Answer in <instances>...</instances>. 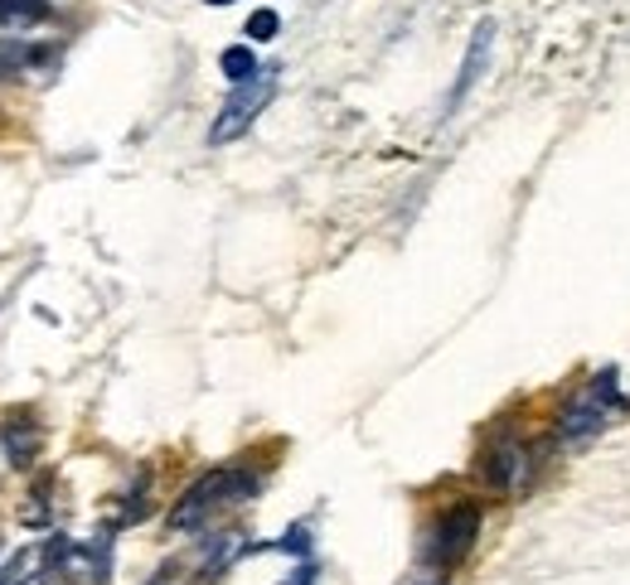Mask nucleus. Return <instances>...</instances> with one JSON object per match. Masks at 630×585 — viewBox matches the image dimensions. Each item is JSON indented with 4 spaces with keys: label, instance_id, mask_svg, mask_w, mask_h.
I'll list each match as a JSON object with an SVG mask.
<instances>
[{
    "label": "nucleus",
    "instance_id": "obj_10",
    "mask_svg": "<svg viewBox=\"0 0 630 585\" xmlns=\"http://www.w3.org/2000/svg\"><path fill=\"white\" fill-rule=\"evenodd\" d=\"M276 30H282V20H276V10H258V15H248V40H252V44L276 40Z\"/></svg>",
    "mask_w": 630,
    "mask_h": 585
},
{
    "label": "nucleus",
    "instance_id": "obj_4",
    "mask_svg": "<svg viewBox=\"0 0 630 585\" xmlns=\"http://www.w3.org/2000/svg\"><path fill=\"white\" fill-rule=\"evenodd\" d=\"M476 538H480V508L476 504H456L452 514L436 522L427 556H432V562H460V556L476 547Z\"/></svg>",
    "mask_w": 630,
    "mask_h": 585
},
{
    "label": "nucleus",
    "instance_id": "obj_13",
    "mask_svg": "<svg viewBox=\"0 0 630 585\" xmlns=\"http://www.w3.org/2000/svg\"><path fill=\"white\" fill-rule=\"evenodd\" d=\"M204 5H233V0H204Z\"/></svg>",
    "mask_w": 630,
    "mask_h": 585
},
{
    "label": "nucleus",
    "instance_id": "obj_15",
    "mask_svg": "<svg viewBox=\"0 0 630 585\" xmlns=\"http://www.w3.org/2000/svg\"><path fill=\"white\" fill-rule=\"evenodd\" d=\"M412 585H432V581H412Z\"/></svg>",
    "mask_w": 630,
    "mask_h": 585
},
{
    "label": "nucleus",
    "instance_id": "obj_16",
    "mask_svg": "<svg viewBox=\"0 0 630 585\" xmlns=\"http://www.w3.org/2000/svg\"><path fill=\"white\" fill-rule=\"evenodd\" d=\"M151 585H165V581H151Z\"/></svg>",
    "mask_w": 630,
    "mask_h": 585
},
{
    "label": "nucleus",
    "instance_id": "obj_6",
    "mask_svg": "<svg viewBox=\"0 0 630 585\" xmlns=\"http://www.w3.org/2000/svg\"><path fill=\"white\" fill-rule=\"evenodd\" d=\"M485 484L490 489H500V494H514V489H524L529 484V455L519 445H495L490 450V460H485Z\"/></svg>",
    "mask_w": 630,
    "mask_h": 585
},
{
    "label": "nucleus",
    "instance_id": "obj_5",
    "mask_svg": "<svg viewBox=\"0 0 630 585\" xmlns=\"http://www.w3.org/2000/svg\"><path fill=\"white\" fill-rule=\"evenodd\" d=\"M44 552H48V566H58L73 585H102L107 581V547L102 542L78 547L68 538H54Z\"/></svg>",
    "mask_w": 630,
    "mask_h": 585
},
{
    "label": "nucleus",
    "instance_id": "obj_2",
    "mask_svg": "<svg viewBox=\"0 0 630 585\" xmlns=\"http://www.w3.org/2000/svg\"><path fill=\"white\" fill-rule=\"evenodd\" d=\"M252 489H258V479H252V474H242V470H209L199 484H189L185 498L175 504V514H170V528H175V532L199 528V522L209 518L214 508L233 504V498L252 494Z\"/></svg>",
    "mask_w": 630,
    "mask_h": 585
},
{
    "label": "nucleus",
    "instance_id": "obj_11",
    "mask_svg": "<svg viewBox=\"0 0 630 585\" xmlns=\"http://www.w3.org/2000/svg\"><path fill=\"white\" fill-rule=\"evenodd\" d=\"M276 552H291V556H306L311 552V538H306V528H291L286 538H282V547Z\"/></svg>",
    "mask_w": 630,
    "mask_h": 585
},
{
    "label": "nucleus",
    "instance_id": "obj_9",
    "mask_svg": "<svg viewBox=\"0 0 630 585\" xmlns=\"http://www.w3.org/2000/svg\"><path fill=\"white\" fill-rule=\"evenodd\" d=\"M48 20V5L44 0H0V24H40Z\"/></svg>",
    "mask_w": 630,
    "mask_h": 585
},
{
    "label": "nucleus",
    "instance_id": "obj_8",
    "mask_svg": "<svg viewBox=\"0 0 630 585\" xmlns=\"http://www.w3.org/2000/svg\"><path fill=\"white\" fill-rule=\"evenodd\" d=\"M218 68H224V78L238 88V82L258 78V54H252L248 44H233V48H224V58H218Z\"/></svg>",
    "mask_w": 630,
    "mask_h": 585
},
{
    "label": "nucleus",
    "instance_id": "obj_1",
    "mask_svg": "<svg viewBox=\"0 0 630 585\" xmlns=\"http://www.w3.org/2000/svg\"><path fill=\"white\" fill-rule=\"evenodd\" d=\"M621 417H626V397H621V387H616V373L606 368L567 401V411L557 417V435H563V441H591V435L606 431V426Z\"/></svg>",
    "mask_w": 630,
    "mask_h": 585
},
{
    "label": "nucleus",
    "instance_id": "obj_12",
    "mask_svg": "<svg viewBox=\"0 0 630 585\" xmlns=\"http://www.w3.org/2000/svg\"><path fill=\"white\" fill-rule=\"evenodd\" d=\"M311 581H315V571H311V566H306V571H301V576H291V581H286V585H311Z\"/></svg>",
    "mask_w": 630,
    "mask_h": 585
},
{
    "label": "nucleus",
    "instance_id": "obj_3",
    "mask_svg": "<svg viewBox=\"0 0 630 585\" xmlns=\"http://www.w3.org/2000/svg\"><path fill=\"white\" fill-rule=\"evenodd\" d=\"M276 97V68H267L258 73V78H248V82H238L233 97L224 102V112H218V121L209 126V145H228V141H238L242 131L258 121V112L267 102Z\"/></svg>",
    "mask_w": 630,
    "mask_h": 585
},
{
    "label": "nucleus",
    "instance_id": "obj_14",
    "mask_svg": "<svg viewBox=\"0 0 630 585\" xmlns=\"http://www.w3.org/2000/svg\"><path fill=\"white\" fill-rule=\"evenodd\" d=\"M24 585H44V576H34V581H24Z\"/></svg>",
    "mask_w": 630,
    "mask_h": 585
},
{
    "label": "nucleus",
    "instance_id": "obj_7",
    "mask_svg": "<svg viewBox=\"0 0 630 585\" xmlns=\"http://www.w3.org/2000/svg\"><path fill=\"white\" fill-rule=\"evenodd\" d=\"M490 44H495V20H480L476 34H470V48H466V64H460V78L452 88V107L466 102V92L480 82V73L490 68Z\"/></svg>",
    "mask_w": 630,
    "mask_h": 585
}]
</instances>
